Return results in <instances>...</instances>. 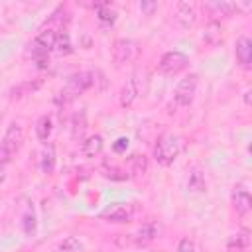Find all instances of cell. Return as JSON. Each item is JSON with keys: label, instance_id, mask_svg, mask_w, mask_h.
I'll use <instances>...</instances> for the list:
<instances>
[{"label": "cell", "instance_id": "1", "mask_svg": "<svg viewBox=\"0 0 252 252\" xmlns=\"http://www.w3.org/2000/svg\"><path fill=\"white\" fill-rule=\"evenodd\" d=\"M181 150H183V140L179 136L163 134L154 148V158L159 165H171L177 159V156L181 154Z\"/></svg>", "mask_w": 252, "mask_h": 252}, {"label": "cell", "instance_id": "2", "mask_svg": "<svg viewBox=\"0 0 252 252\" xmlns=\"http://www.w3.org/2000/svg\"><path fill=\"white\" fill-rule=\"evenodd\" d=\"M94 83L93 79V73H87V71H81V73H75L67 79L65 87L59 91V96H57V102H69L73 98H77L79 94H83L87 89H91Z\"/></svg>", "mask_w": 252, "mask_h": 252}, {"label": "cell", "instance_id": "3", "mask_svg": "<svg viewBox=\"0 0 252 252\" xmlns=\"http://www.w3.org/2000/svg\"><path fill=\"white\" fill-rule=\"evenodd\" d=\"M140 55V45L138 41L130 39V37H122L118 41H114L112 47V57L118 65H126V63H134Z\"/></svg>", "mask_w": 252, "mask_h": 252}, {"label": "cell", "instance_id": "4", "mask_svg": "<svg viewBox=\"0 0 252 252\" xmlns=\"http://www.w3.org/2000/svg\"><path fill=\"white\" fill-rule=\"evenodd\" d=\"M197 85H199V77L195 73L183 77L177 87H175V93H173V98L177 104L181 106H189L193 102V96H195V91H197Z\"/></svg>", "mask_w": 252, "mask_h": 252}, {"label": "cell", "instance_id": "5", "mask_svg": "<svg viewBox=\"0 0 252 252\" xmlns=\"http://www.w3.org/2000/svg\"><path fill=\"white\" fill-rule=\"evenodd\" d=\"M187 63H189V59H187L185 53H181V51H167L159 59V71L165 73V75H177V73H181L187 67Z\"/></svg>", "mask_w": 252, "mask_h": 252}, {"label": "cell", "instance_id": "6", "mask_svg": "<svg viewBox=\"0 0 252 252\" xmlns=\"http://www.w3.org/2000/svg\"><path fill=\"white\" fill-rule=\"evenodd\" d=\"M100 217L108 222H130L134 217V209H132V205L116 203V205H110L108 209H104L100 213Z\"/></svg>", "mask_w": 252, "mask_h": 252}, {"label": "cell", "instance_id": "7", "mask_svg": "<svg viewBox=\"0 0 252 252\" xmlns=\"http://www.w3.org/2000/svg\"><path fill=\"white\" fill-rule=\"evenodd\" d=\"M175 24L179 28H191L197 22V6L191 2H179L175 6V16H173Z\"/></svg>", "mask_w": 252, "mask_h": 252}, {"label": "cell", "instance_id": "8", "mask_svg": "<svg viewBox=\"0 0 252 252\" xmlns=\"http://www.w3.org/2000/svg\"><path fill=\"white\" fill-rule=\"evenodd\" d=\"M22 142H24V128H22L20 122H12V124L8 126V130H6V136H4V140H2V146H4L10 154H16V152L20 150Z\"/></svg>", "mask_w": 252, "mask_h": 252}, {"label": "cell", "instance_id": "9", "mask_svg": "<svg viewBox=\"0 0 252 252\" xmlns=\"http://www.w3.org/2000/svg\"><path fill=\"white\" fill-rule=\"evenodd\" d=\"M232 207L238 215H246L252 209V197L244 187H234L232 191Z\"/></svg>", "mask_w": 252, "mask_h": 252}, {"label": "cell", "instance_id": "10", "mask_svg": "<svg viewBox=\"0 0 252 252\" xmlns=\"http://www.w3.org/2000/svg\"><path fill=\"white\" fill-rule=\"evenodd\" d=\"M250 246V230L242 228L236 234H232L226 242V252H246Z\"/></svg>", "mask_w": 252, "mask_h": 252}, {"label": "cell", "instance_id": "11", "mask_svg": "<svg viewBox=\"0 0 252 252\" xmlns=\"http://www.w3.org/2000/svg\"><path fill=\"white\" fill-rule=\"evenodd\" d=\"M236 59L244 69H248L252 63V41L246 35L238 37V41H236Z\"/></svg>", "mask_w": 252, "mask_h": 252}, {"label": "cell", "instance_id": "12", "mask_svg": "<svg viewBox=\"0 0 252 252\" xmlns=\"http://www.w3.org/2000/svg\"><path fill=\"white\" fill-rule=\"evenodd\" d=\"M102 146H104L102 136H100V134H94V136H89V138L81 144V152H83V156H87V158H94V156H98V154L102 152Z\"/></svg>", "mask_w": 252, "mask_h": 252}, {"label": "cell", "instance_id": "13", "mask_svg": "<svg viewBox=\"0 0 252 252\" xmlns=\"http://www.w3.org/2000/svg\"><path fill=\"white\" fill-rule=\"evenodd\" d=\"M136 96H138V87H136V81L130 79V81H126V85L120 91V104L122 106H130L136 100Z\"/></svg>", "mask_w": 252, "mask_h": 252}, {"label": "cell", "instance_id": "14", "mask_svg": "<svg viewBox=\"0 0 252 252\" xmlns=\"http://www.w3.org/2000/svg\"><path fill=\"white\" fill-rule=\"evenodd\" d=\"M51 130H53V120H51L49 114H43V116L35 122V136H37L41 142H45V140L51 136Z\"/></svg>", "mask_w": 252, "mask_h": 252}, {"label": "cell", "instance_id": "15", "mask_svg": "<svg viewBox=\"0 0 252 252\" xmlns=\"http://www.w3.org/2000/svg\"><path fill=\"white\" fill-rule=\"evenodd\" d=\"M156 236H158L156 224H154V222H146V224H142V226L138 228V232H136V242H138V244H150Z\"/></svg>", "mask_w": 252, "mask_h": 252}, {"label": "cell", "instance_id": "16", "mask_svg": "<svg viewBox=\"0 0 252 252\" xmlns=\"http://www.w3.org/2000/svg\"><path fill=\"white\" fill-rule=\"evenodd\" d=\"M35 41H37L41 47H45L47 51H51V49L55 47V41H57V32L51 30V28H43V30L35 35Z\"/></svg>", "mask_w": 252, "mask_h": 252}, {"label": "cell", "instance_id": "17", "mask_svg": "<svg viewBox=\"0 0 252 252\" xmlns=\"http://www.w3.org/2000/svg\"><path fill=\"white\" fill-rule=\"evenodd\" d=\"M205 10H209L213 16H230L236 10V4H230V2H209V4H205Z\"/></svg>", "mask_w": 252, "mask_h": 252}, {"label": "cell", "instance_id": "18", "mask_svg": "<svg viewBox=\"0 0 252 252\" xmlns=\"http://www.w3.org/2000/svg\"><path fill=\"white\" fill-rule=\"evenodd\" d=\"M96 18H98L100 24L110 26L116 20V10L110 8V4H96Z\"/></svg>", "mask_w": 252, "mask_h": 252}, {"label": "cell", "instance_id": "19", "mask_svg": "<svg viewBox=\"0 0 252 252\" xmlns=\"http://www.w3.org/2000/svg\"><path fill=\"white\" fill-rule=\"evenodd\" d=\"M41 171L43 173H51L55 169V150L53 146H45L41 150Z\"/></svg>", "mask_w": 252, "mask_h": 252}, {"label": "cell", "instance_id": "20", "mask_svg": "<svg viewBox=\"0 0 252 252\" xmlns=\"http://www.w3.org/2000/svg\"><path fill=\"white\" fill-rule=\"evenodd\" d=\"M220 39H222V28H220V24L219 22H211L207 26V32H205V41L209 45H217Z\"/></svg>", "mask_w": 252, "mask_h": 252}, {"label": "cell", "instance_id": "21", "mask_svg": "<svg viewBox=\"0 0 252 252\" xmlns=\"http://www.w3.org/2000/svg\"><path fill=\"white\" fill-rule=\"evenodd\" d=\"M189 189L191 191H195V193H203L205 189H207V181H205V175H203V171H199V169H195L191 175H189Z\"/></svg>", "mask_w": 252, "mask_h": 252}, {"label": "cell", "instance_id": "22", "mask_svg": "<svg viewBox=\"0 0 252 252\" xmlns=\"http://www.w3.org/2000/svg\"><path fill=\"white\" fill-rule=\"evenodd\" d=\"M22 230L28 236H32L35 232V215H33V209L32 207H28L24 211V215H22Z\"/></svg>", "mask_w": 252, "mask_h": 252}, {"label": "cell", "instance_id": "23", "mask_svg": "<svg viewBox=\"0 0 252 252\" xmlns=\"http://www.w3.org/2000/svg\"><path fill=\"white\" fill-rule=\"evenodd\" d=\"M85 130H87V118H85V112H79V114H75V118H73L71 134H73V138L77 140V138H81V136L85 134Z\"/></svg>", "mask_w": 252, "mask_h": 252}, {"label": "cell", "instance_id": "24", "mask_svg": "<svg viewBox=\"0 0 252 252\" xmlns=\"http://www.w3.org/2000/svg\"><path fill=\"white\" fill-rule=\"evenodd\" d=\"M55 47H57V51H59V53H63V55L73 53V43H71V39H69V33H67V32H59V33H57Z\"/></svg>", "mask_w": 252, "mask_h": 252}, {"label": "cell", "instance_id": "25", "mask_svg": "<svg viewBox=\"0 0 252 252\" xmlns=\"http://www.w3.org/2000/svg\"><path fill=\"white\" fill-rule=\"evenodd\" d=\"M146 167H148V161H146V156H132L130 158V171L134 173V175H142L144 171H146Z\"/></svg>", "mask_w": 252, "mask_h": 252}, {"label": "cell", "instance_id": "26", "mask_svg": "<svg viewBox=\"0 0 252 252\" xmlns=\"http://www.w3.org/2000/svg\"><path fill=\"white\" fill-rule=\"evenodd\" d=\"M100 171H102V175H104V177H108V179H116V181H122V179H126V177H128V173H126L124 169L114 167V165H110V167H108V165H104Z\"/></svg>", "mask_w": 252, "mask_h": 252}, {"label": "cell", "instance_id": "27", "mask_svg": "<svg viewBox=\"0 0 252 252\" xmlns=\"http://www.w3.org/2000/svg\"><path fill=\"white\" fill-rule=\"evenodd\" d=\"M61 250H63V252H81L83 246H81L75 238H65V240L61 242Z\"/></svg>", "mask_w": 252, "mask_h": 252}, {"label": "cell", "instance_id": "28", "mask_svg": "<svg viewBox=\"0 0 252 252\" xmlns=\"http://www.w3.org/2000/svg\"><path fill=\"white\" fill-rule=\"evenodd\" d=\"M126 148H128V138H118V140L112 144V150H114L116 154L126 152Z\"/></svg>", "mask_w": 252, "mask_h": 252}, {"label": "cell", "instance_id": "29", "mask_svg": "<svg viewBox=\"0 0 252 252\" xmlns=\"http://www.w3.org/2000/svg\"><path fill=\"white\" fill-rule=\"evenodd\" d=\"M177 252H195V244H193L189 238H183V240L179 242Z\"/></svg>", "mask_w": 252, "mask_h": 252}, {"label": "cell", "instance_id": "30", "mask_svg": "<svg viewBox=\"0 0 252 252\" xmlns=\"http://www.w3.org/2000/svg\"><path fill=\"white\" fill-rule=\"evenodd\" d=\"M10 158H12V154H10V152H8V150H6V148L0 144V165H6Z\"/></svg>", "mask_w": 252, "mask_h": 252}, {"label": "cell", "instance_id": "31", "mask_svg": "<svg viewBox=\"0 0 252 252\" xmlns=\"http://www.w3.org/2000/svg\"><path fill=\"white\" fill-rule=\"evenodd\" d=\"M154 8H156L154 2H140V10H144V12H150V10H154Z\"/></svg>", "mask_w": 252, "mask_h": 252}, {"label": "cell", "instance_id": "32", "mask_svg": "<svg viewBox=\"0 0 252 252\" xmlns=\"http://www.w3.org/2000/svg\"><path fill=\"white\" fill-rule=\"evenodd\" d=\"M4 179V165H0V181Z\"/></svg>", "mask_w": 252, "mask_h": 252}]
</instances>
